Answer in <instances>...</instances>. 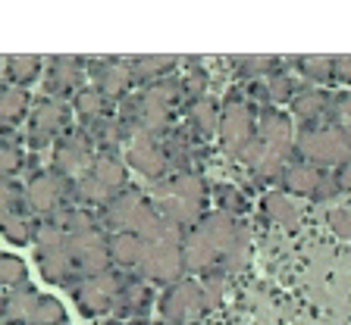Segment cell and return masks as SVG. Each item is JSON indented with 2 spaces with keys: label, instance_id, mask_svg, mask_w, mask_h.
Masks as SVG:
<instances>
[{
  "label": "cell",
  "instance_id": "obj_36",
  "mask_svg": "<svg viewBox=\"0 0 351 325\" xmlns=\"http://www.w3.org/2000/svg\"><path fill=\"white\" fill-rule=\"evenodd\" d=\"M279 69L276 60H239V75L245 81H257V79H267Z\"/></svg>",
  "mask_w": 351,
  "mask_h": 325
},
{
  "label": "cell",
  "instance_id": "obj_30",
  "mask_svg": "<svg viewBox=\"0 0 351 325\" xmlns=\"http://www.w3.org/2000/svg\"><path fill=\"white\" fill-rule=\"evenodd\" d=\"M263 219L273 225H282V229H298V207L292 203V197L282 194V191H270L261 203Z\"/></svg>",
  "mask_w": 351,
  "mask_h": 325
},
{
  "label": "cell",
  "instance_id": "obj_34",
  "mask_svg": "<svg viewBox=\"0 0 351 325\" xmlns=\"http://www.w3.org/2000/svg\"><path fill=\"white\" fill-rule=\"evenodd\" d=\"M267 94H270V107L289 103L295 97V79L285 69H276L273 75H267Z\"/></svg>",
  "mask_w": 351,
  "mask_h": 325
},
{
  "label": "cell",
  "instance_id": "obj_20",
  "mask_svg": "<svg viewBox=\"0 0 351 325\" xmlns=\"http://www.w3.org/2000/svg\"><path fill=\"white\" fill-rule=\"evenodd\" d=\"M185 122H189V135L195 138V141H213L217 138V125H219V107L217 101H213L210 94L201 97V101L189 103L185 107Z\"/></svg>",
  "mask_w": 351,
  "mask_h": 325
},
{
  "label": "cell",
  "instance_id": "obj_5",
  "mask_svg": "<svg viewBox=\"0 0 351 325\" xmlns=\"http://www.w3.org/2000/svg\"><path fill=\"white\" fill-rule=\"evenodd\" d=\"M22 200H25V210L44 222V219H53L60 210L73 207V181L66 175L53 172L51 166H41L38 172L25 175L22 181Z\"/></svg>",
  "mask_w": 351,
  "mask_h": 325
},
{
  "label": "cell",
  "instance_id": "obj_14",
  "mask_svg": "<svg viewBox=\"0 0 351 325\" xmlns=\"http://www.w3.org/2000/svg\"><path fill=\"white\" fill-rule=\"evenodd\" d=\"M85 88V60L79 57H51L41 69V97L69 101Z\"/></svg>",
  "mask_w": 351,
  "mask_h": 325
},
{
  "label": "cell",
  "instance_id": "obj_9",
  "mask_svg": "<svg viewBox=\"0 0 351 325\" xmlns=\"http://www.w3.org/2000/svg\"><path fill=\"white\" fill-rule=\"evenodd\" d=\"M123 278H125V272L117 269V266L104 269V272H97V275H88V278H79V282L69 288V294H73V300H75V307H79L82 316L85 319L110 316Z\"/></svg>",
  "mask_w": 351,
  "mask_h": 325
},
{
  "label": "cell",
  "instance_id": "obj_6",
  "mask_svg": "<svg viewBox=\"0 0 351 325\" xmlns=\"http://www.w3.org/2000/svg\"><path fill=\"white\" fill-rule=\"evenodd\" d=\"M29 129H25V147L32 153L51 151L53 141L63 138L73 129V107L66 101H51V97H38L35 107L29 109Z\"/></svg>",
  "mask_w": 351,
  "mask_h": 325
},
{
  "label": "cell",
  "instance_id": "obj_32",
  "mask_svg": "<svg viewBox=\"0 0 351 325\" xmlns=\"http://www.w3.org/2000/svg\"><path fill=\"white\" fill-rule=\"evenodd\" d=\"M213 200H217L219 213H229V216H245V213L251 210L248 197L241 194L235 185H229V181H223V185L213 188Z\"/></svg>",
  "mask_w": 351,
  "mask_h": 325
},
{
  "label": "cell",
  "instance_id": "obj_16",
  "mask_svg": "<svg viewBox=\"0 0 351 325\" xmlns=\"http://www.w3.org/2000/svg\"><path fill=\"white\" fill-rule=\"evenodd\" d=\"M85 79H91V88L110 103H117L132 91L129 60H85Z\"/></svg>",
  "mask_w": 351,
  "mask_h": 325
},
{
  "label": "cell",
  "instance_id": "obj_11",
  "mask_svg": "<svg viewBox=\"0 0 351 325\" xmlns=\"http://www.w3.org/2000/svg\"><path fill=\"white\" fill-rule=\"evenodd\" d=\"M160 322L163 325H197V319L204 316L210 307L204 300V291L195 275H185L179 282H173L160 297Z\"/></svg>",
  "mask_w": 351,
  "mask_h": 325
},
{
  "label": "cell",
  "instance_id": "obj_39",
  "mask_svg": "<svg viewBox=\"0 0 351 325\" xmlns=\"http://www.w3.org/2000/svg\"><path fill=\"white\" fill-rule=\"evenodd\" d=\"M332 175H336V181H339V191H351V159L348 163H342Z\"/></svg>",
  "mask_w": 351,
  "mask_h": 325
},
{
  "label": "cell",
  "instance_id": "obj_1",
  "mask_svg": "<svg viewBox=\"0 0 351 325\" xmlns=\"http://www.w3.org/2000/svg\"><path fill=\"white\" fill-rule=\"evenodd\" d=\"M241 222L229 213H204L191 229L182 231V263H185V275H204V272H217L223 253L229 250V244L235 241Z\"/></svg>",
  "mask_w": 351,
  "mask_h": 325
},
{
  "label": "cell",
  "instance_id": "obj_23",
  "mask_svg": "<svg viewBox=\"0 0 351 325\" xmlns=\"http://www.w3.org/2000/svg\"><path fill=\"white\" fill-rule=\"evenodd\" d=\"M29 109H32V94L25 88L0 81V131H13L29 116Z\"/></svg>",
  "mask_w": 351,
  "mask_h": 325
},
{
  "label": "cell",
  "instance_id": "obj_42",
  "mask_svg": "<svg viewBox=\"0 0 351 325\" xmlns=\"http://www.w3.org/2000/svg\"><path fill=\"white\" fill-rule=\"evenodd\" d=\"M0 69H3V60H0ZM0 81H3V73H0Z\"/></svg>",
  "mask_w": 351,
  "mask_h": 325
},
{
  "label": "cell",
  "instance_id": "obj_41",
  "mask_svg": "<svg viewBox=\"0 0 351 325\" xmlns=\"http://www.w3.org/2000/svg\"><path fill=\"white\" fill-rule=\"evenodd\" d=\"M0 325H3V300H0Z\"/></svg>",
  "mask_w": 351,
  "mask_h": 325
},
{
  "label": "cell",
  "instance_id": "obj_21",
  "mask_svg": "<svg viewBox=\"0 0 351 325\" xmlns=\"http://www.w3.org/2000/svg\"><path fill=\"white\" fill-rule=\"evenodd\" d=\"M107 250H110V266L123 269V272H135L145 257V241L132 231H110L107 235Z\"/></svg>",
  "mask_w": 351,
  "mask_h": 325
},
{
  "label": "cell",
  "instance_id": "obj_18",
  "mask_svg": "<svg viewBox=\"0 0 351 325\" xmlns=\"http://www.w3.org/2000/svg\"><path fill=\"white\" fill-rule=\"evenodd\" d=\"M123 163L125 169H135L138 175H145L147 181H157L163 175H169L167 157H163V144L157 138L147 135H132L123 147Z\"/></svg>",
  "mask_w": 351,
  "mask_h": 325
},
{
  "label": "cell",
  "instance_id": "obj_10",
  "mask_svg": "<svg viewBox=\"0 0 351 325\" xmlns=\"http://www.w3.org/2000/svg\"><path fill=\"white\" fill-rule=\"evenodd\" d=\"M135 272H138L147 285H163V288H169L173 282L185 278L182 235H173V238H160V241L145 244V257H141Z\"/></svg>",
  "mask_w": 351,
  "mask_h": 325
},
{
  "label": "cell",
  "instance_id": "obj_25",
  "mask_svg": "<svg viewBox=\"0 0 351 325\" xmlns=\"http://www.w3.org/2000/svg\"><path fill=\"white\" fill-rule=\"evenodd\" d=\"M0 300H3V325H25V319H29L32 307L38 300V291L32 282H22L3 291Z\"/></svg>",
  "mask_w": 351,
  "mask_h": 325
},
{
  "label": "cell",
  "instance_id": "obj_35",
  "mask_svg": "<svg viewBox=\"0 0 351 325\" xmlns=\"http://www.w3.org/2000/svg\"><path fill=\"white\" fill-rule=\"evenodd\" d=\"M298 66L314 85H332V57H307Z\"/></svg>",
  "mask_w": 351,
  "mask_h": 325
},
{
  "label": "cell",
  "instance_id": "obj_40",
  "mask_svg": "<svg viewBox=\"0 0 351 325\" xmlns=\"http://www.w3.org/2000/svg\"><path fill=\"white\" fill-rule=\"evenodd\" d=\"M101 325H147V322H135V319H107Z\"/></svg>",
  "mask_w": 351,
  "mask_h": 325
},
{
  "label": "cell",
  "instance_id": "obj_31",
  "mask_svg": "<svg viewBox=\"0 0 351 325\" xmlns=\"http://www.w3.org/2000/svg\"><path fill=\"white\" fill-rule=\"evenodd\" d=\"M25 325H66L63 304L51 294H38V300H35V307H32Z\"/></svg>",
  "mask_w": 351,
  "mask_h": 325
},
{
  "label": "cell",
  "instance_id": "obj_7",
  "mask_svg": "<svg viewBox=\"0 0 351 325\" xmlns=\"http://www.w3.org/2000/svg\"><path fill=\"white\" fill-rule=\"evenodd\" d=\"M217 138L229 159H239L245 144L254 138V107L245 101L241 91H229L223 107H219Z\"/></svg>",
  "mask_w": 351,
  "mask_h": 325
},
{
  "label": "cell",
  "instance_id": "obj_8",
  "mask_svg": "<svg viewBox=\"0 0 351 325\" xmlns=\"http://www.w3.org/2000/svg\"><path fill=\"white\" fill-rule=\"evenodd\" d=\"M38 229V219L25 210L22 200V181L0 175V235L16 247L32 244Z\"/></svg>",
  "mask_w": 351,
  "mask_h": 325
},
{
  "label": "cell",
  "instance_id": "obj_12",
  "mask_svg": "<svg viewBox=\"0 0 351 325\" xmlns=\"http://www.w3.org/2000/svg\"><path fill=\"white\" fill-rule=\"evenodd\" d=\"M95 157H97L95 141L88 138V131L82 129V125H73L63 138L53 141L51 163H47V166H51L53 172L66 175L69 181H75L88 166H91V163H95Z\"/></svg>",
  "mask_w": 351,
  "mask_h": 325
},
{
  "label": "cell",
  "instance_id": "obj_27",
  "mask_svg": "<svg viewBox=\"0 0 351 325\" xmlns=\"http://www.w3.org/2000/svg\"><path fill=\"white\" fill-rule=\"evenodd\" d=\"M41 69H44V60L35 57V53H13V57L3 60V81L7 85H16V88H25L29 91V85H35L38 79H41Z\"/></svg>",
  "mask_w": 351,
  "mask_h": 325
},
{
  "label": "cell",
  "instance_id": "obj_24",
  "mask_svg": "<svg viewBox=\"0 0 351 325\" xmlns=\"http://www.w3.org/2000/svg\"><path fill=\"white\" fill-rule=\"evenodd\" d=\"M160 144H163V157H167L169 175L191 172V135L182 125H173V129L160 138Z\"/></svg>",
  "mask_w": 351,
  "mask_h": 325
},
{
  "label": "cell",
  "instance_id": "obj_15",
  "mask_svg": "<svg viewBox=\"0 0 351 325\" xmlns=\"http://www.w3.org/2000/svg\"><path fill=\"white\" fill-rule=\"evenodd\" d=\"M69 241V253H73L75 278H88L104 269H110V250H107V231L91 229L82 235H66Z\"/></svg>",
  "mask_w": 351,
  "mask_h": 325
},
{
  "label": "cell",
  "instance_id": "obj_37",
  "mask_svg": "<svg viewBox=\"0 0 351 325\" xmlns=\"http://www.w3.org/2000/svg\"><path fill=\"white\" fill-rule=\"evenodd\" d=\"M336 194H339V181H336V175H332V172H323V175H320V181H317L314 194H311V200H317V203H329Z\"/></svg>",
  "mask_w": 351,
  "mask_h": 325
},
{
  "label": "cell",
  "instance_id": "obj_17",
  "mask_svg": "<svg viewBox=\"0 0 351 325\" xmlns=\"http://www.w3.org/2000/svg\"><path fill=\"white\" fill-rule=\"evenodd\" d=\"M154 307V285H147L138 272H125L119 294L113 300L110 319H135V322H147Z\"/></svg>",
  "mask_w": 351,
  "mask_h": 325
},
{
  "label": "cell",
  "instance_id": "obj_3",
  "mask_svg": "<svg viewBox=\"0 0 351 325\" xmlns=\"http://www.w3.org/2000/svg\"><path fill=\"white\" fill-rule=\"evenodd\" d=\"M129 169H125L123 157H113V153H97L95 163L73 181V200L79 207L88 210H97L110 197H117L123 188H129L125 181Z\"/></svg>",
  "mask_w": 351,
  "mask_h": 325
},
{
  "label": "cell",
  "instance_id": "obj_2",
  "mask_svg": "<svg viewBox=\"0 0 351 325\" xmlns=\"http://www.w3.org/2000/svg\"><path fill=\"white\" fill-rule=\"evenodd\" d=\"M298 159L317 169H339L351 159V125H301L295 131Z\"/></svg>",
  "mask_w": 351,
  "mask_h": 325
},
{
  "label": "cell",
  "instance_id": "obj_19",
  "mask_svg": "<svg viewBox=\"0 0 351 325\" xmlns=\"http://www.w3.org/2000/svg\"><path fill=\"white\" fill-rule=\"evenodd\" d=\"M145 191L141 188H123L117 197H110L104 207H97L95 216H97V225L104 231H129L132 229V219L135 213L141 210V203H145Z\"/></svg>",
  "mask_w": 351,
  "mask_h": 325
},
{
  "label": "cell",
  "instance_id": "obj_29",
  "mask_svg": "<svg viewBox=\"0 0 351 325\" xmlns=\"http://www.w3.org/2000/svg\"><path fill=\"white\" fill-rule=\"evenodd\" d=\"M69 107H73V116L75 119H79V125L82 129H88V125L91 122H97V119H101V116H110V113H117V103H110L107 97H101L95 91V88L88 85V88H82L79 94L73 97V103H69Z\"/></svg>",
  "mask_w": 351,
  "mask_h": 325
},
{
  "label": "cell",
  "instance_id": "obj_38",
  "mask_svg": "<svg viewBox=\"0 0 351 325\" xmlns=\"http://www.w3.org/2000/svg\"><path fill=\"white\" fill-rule=\"evenodd\" d=\"M332 81H339V85H351V57L332 60Z\"/></svg>",
  "mask_w": 351,
  "mask_h": 325
},
{
  "label": "cell",
  "instance_id": "obj_22",
  "mask_svg": "<svg viewBox=\"0 0 351 325\" xmlns=\"http://www.w3.org/2000/svg\"><path fill=\"white\" fill-rule=\"evenodd\" d=\"M179 66V57L173 53H154V57H135L129 60V73H132V88H147L154 81L173 75V69Z\"/></svg>",
  "mask_w": 351,
  "mask_h": 325
},
{
  "label": "cell",
  "instance_id": "obj_28",
  "mask_svg": "<svg viewBox=\"0 0 351 325\" xmlns=\"http://www.w3.org/2000/svg\"><path fill=\"white\" fill-rule=\"evenodd\" d=\"M323 169L311 166V163H304V159H295V163H289V166L282 169V175H279V185H282L285 194H298V197H311L317 188V181H320Z\"/></svg>",
  "mask_w": 351,
  "mask_h": 325
},
{
  "label": "cell",
  "instance_id": "obj_4",
  "mask_svg": "<svg viewBox=\"0 0 351 325\" xmlns=\"http://www.w3.org/2000/svg\"><path fill=\"white\" fill-rule=\"evenodd\" d=\"M35 263L38 272H41L44 282L60 285V288H73L79 278H75V266H73V253H69V241H66V231L53 222H38L35 238Z\"/></svg>",
  "mask_w": 351,
  "mask_h": 325
},
{
  "label": "cell",
  "instance_id": "obj_13",
  "mask_svg": "<svg viewBox=\"0 0 351 325\" xmlns=\"http://www.w3.org/2000/svg\"><path fill=\"white\" fill-rule=\"evenodd\" d=\"M254 138L267 147V153L282 163H295V129L292 119L279 107H257L254 109Z\"/></svg>",
  "mask_w": 351,
  "mask_h": 325
},
{
  "label": "cell",
  "instance_id": "obj_33",
  "mask_svg": "<svg viewBox=\"0 0 351 325\" xmlns=\"http://www.w3.org/2000/svg\"><path fill=\"white\" fill-rule=\"evenodd\" d=\"M29 282V266L16 253H0V291Z\"/></svg>",
  "mask_w": 351,
  "mask_h": 325
},
{
  "label": "cell",
  "instance_id": "obj_26",
  "mask_svg": "<svg viewBox=\"0 0 351 325\" xmlns=\"http://www.w3.org/2000/svg\"><path fill=\"white\" fill-rule=\"evenodd\" d=\"M329 109V91L323 88H304L292 97V113L298 116L301 125H326Z\"/></svg>",
  "mask_w": 351,
  "mask_h": 325
}]
</instances>
